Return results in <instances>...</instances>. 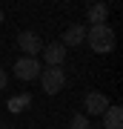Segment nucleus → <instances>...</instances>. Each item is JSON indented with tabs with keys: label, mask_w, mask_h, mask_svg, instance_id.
Segmentation results:
<instances>
[{
	"label": "nucleus",
	"mask_w": 123,
	"mask_h": 129,
	"mask_svg": "<svg viewBox=\"0 0 123 129\" xmlns=\"http://www.w3.org/2000/svg\"><path fill=\"white\" fill-rule=\"evenodd\" d=\"M86 43L92 46V52H97V55H109L114 49V29L109 23L89 26L86 29Z\"/></svg>",
	"instance_id": "f257e3e1"
},
{
	"label": "nucleus",
	"mask_w": 123,
	"mask_h": 129,
	"mask_svg": "<svg viewBox=\"0 0 123 129\" xmlns=\"http://www.w3.org/2000/svg\"><path fill=\"white\" fill-rule=\"evenodd\" d=\"M40 86H43V92L46 95H57L60 89L66 86V72H63V66H46V69H40Z\"/></svg>",
	"instance_id": "f03ea898"
},
{
	"label": "nucleus",
	"mask_w": 123,
	"mask_h": 129,
	"mask_svg": "<svg viewBox=\"0 0 123 129\" xmlns=\"http://www.w3.org/2000/svg\"><path fill=\"white\" fill-rule=\"evenodd\" d=\"M43 66L37 63V57H29V55H23L20 60H14V78L17 80H37V75H40Z\"/></svg>",
	"instance_id": "7ed1b4c3"
},
{
	"label": "nucleus",
	"mask_w": 123,
	"mask_h": 129,
	"mask_svg": "<svg viewBox=\"0 0 123 129\" xmlns=\"http://www.w3.org/2000/svg\"><path fill=\"white\" fill-rule=\"evenodd\" d=\"M17 46L23 49V55L37 57V52L43 49V40H40L37 32H20V35H17Z\"/></svg>",
	"instance_id": "20e7f679"
},
{
	"label": "nucleus",
	"mask_w": 123,
	"mask_h": 129,
	"mask_svg": "<svg viewBox=\"0 0 123 129\" xmlns=\"http://www.w3.org/2000/svg\"><path fill=\"white\" fill-rule=\"evenodd\" d=\"M40 52H43L46 66H63V60H66V52H69V49H66L60 40H55V43H46Z\"/></svg>",
	"instance_id": "39448f33"
},
{
	"label": "nucleus",
	"mask_w": 123,
	"mask_h": 129,
	"mask_svg": "<svg viewBox=\"0 0 123 129\" xmlns=\"http://www.w3.org/2000/svg\"><path fill=\"white\" fill-rule=\"evenodd\" d=\"M109 98L103 92H89L86 95V115H103L106 109H109Z\"/></svg>",
	"instance_id": "423d86ee"
},
{
	"label": "nucleus",
	"mask_w": 123,
	"mask_h": 129,
	"mask_svg": "<svg viewBox=\"0 0 123 129\" xmlns=\"http://www.w3.org/2000/svg\"><path fill=\"white\" fill-rule=\"evenodd\" d=\"M83 40H86V26L83 23H74V26H69L63 37H60V43L69 49V46H83Z\"/></svg>",
	"instance_id": "0eeeda50"
},
{
	"label": "nucleus",
	"mask_w": 123,
	"mask_h": 129,
	"mask_svg": "<svg viewBox=\"0 0 123 129\" xmlns=\"http://www.w3.org/2000/svg\"><path fill=\"white\" fill-rule=\"evenodd\" d=\"M100 118H103V129H123V109L120 106H109Z\"/></svg>",
	"instance_id": "6e6552de"
},
{
	"label": "nucleus",
	"mask_w": 123,
	"mask_h": 129,
	"mask_svg": "<svg viewBox=\"0 0 123 129\" xmlns=\"http://www.w3.org/2000/svg\"><path fill=\"white\" fill-rule=\"evenodd\" d=\"M106 17H109V6H106V3H92V6H89V12H86V20H89V26L106 23Z\"/></svg>",
	"instance_id": "1a4fd4ad"
},
{
	"label": "nucleus",
	"mask_w": 123,
	"mask_h": 129,
	"mask_svg": "<svg viewBox=\"0 0 123 129\" xmlns=\"http://www.w3.org/2000/svg\"><path fill=\"white\" fill-rule=\"evenodd\" d=\"M92 123H89V115L86 112H77V115L72 118V123H69V129H89Z\"/></svg>",
	"instance_id": "9d476101"
},
{
	"label": "nucleus",
	"mask_w": 123,
	"mask_h": 129,
	"mask_svg": "<svg viewBox=\"0 0 123 129\" xmlns=\"http://www.w3.org/2000/svg\"><path fill=\"white\" fill-rule=\"evenodd\" d=\"M29 103H32V95H20V98H12V101H9V109L12 112H20L23 106H29Z\"/></svg>",
	"instance_id": "9b49d317"
},
{
	"label": "nucleus",
	"mask_w": 123,
	"mask_h": 129,
	"mask_svg": "<svg viewBox=\"0 0 123 129\" xmlns=\"http://www.w3.org/2000/svg\"><path fill=\"white\" fill-rule=\"evenodd\" d=\"M6 83H9V75H6V69L0 66V89H6Z\"/></svg>",
	"instance_id": "f8f14e48"
},
{
	"label": "nucleus",
	"mask_w": 123,
	"mask_h": 129,
	"mask_svg": "<svg viewBox=\"0 0 123 129\" xmlns=\"http://www.w3.org/2000/svg\"><path fill=\"white\" fill-rule=\"evenodd\" d=\"M3 20H6V14H3V9H0V23H3Z\"/></svg>",
	"instance_id": "ddd939ff"
},
{
	"label": "nucleus",
	"mask_w": 123,
	"mask_h": 129,
	"mask_svg": "<svg viewBox=\"0 0 123 129\" xmlns=\"http://www.w3.org/2000/svg\"><path fill=\"white\" fill-rule=\"evenodd\" d=\"M0 129H9V126H6V120H0Z\"/></svg>",
	"instance_id": "4468645a"
},
{
	"label": "nucleus",
	"mask_w": 123,
	"mask_h": 129,
	"mask_svg": "<svg viewBox=\"0 0 123 129\" xmlns=\"http://www.w3.org/2000/svg\"><path fill=\"white\" fill-rule=\"evenodd\" d=\"M83 3H89V6H92V3H97V0H83Z\"/></svg>",
	"instance_id": "2eb2a0df"
},
{
	"label": "nucleus",
	"mask_w": 123,
	"mask_h": 129,
	"mask_svg": "<svg viewBox=\"0 0 123 129\" xmlns=\"http://www.w3.org/2000/svg\"><path fill=\"white\" fill-rule=\"evenodd\" d=\"M89 129H103V126H89Z\"/></svg>",
	"instance_id": "dca6fc26"
}]
</instances>
